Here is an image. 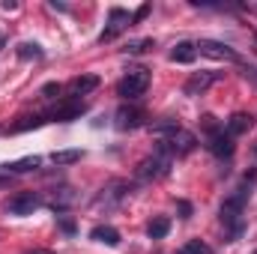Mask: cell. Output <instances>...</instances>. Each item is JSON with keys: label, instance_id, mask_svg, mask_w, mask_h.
Here are the masks:
<instances>
[{"label": "cell", "instance_id": "cell-1", "mask_svg": "<svg viewBox=\"0 0 257 254\" xmlns=\"http://www.w3.org/2000/svg\"><path fill=\"white\" fill-rule=\"evenodd\" d=\"M171 162H174V150H171V144L162 138L159 141V147L153 150V156H147L141 165H138V180H159V177H165L168 171H171Z\"/></svg>", "mask_w": 257, "mask_h": 254}, {"label": "cell", "instance_id": "cell-2", "mask_svg": "<svg viewBox=\"0 0 257 254\" xmlns=\"http://www.w3.org/2000/svg\"><path fill=\"white\" fill-rule=\"evenodd\" d=\"M245 197H248V191H245V186H239L230 197H224V203H221V224L230 230L233 239L242 233V209H245Z\"/></svg>", "mask_w": 257, "mask_h": 254}, {"label": "cell", "instance_id": "cell-3", "mask_svg": "<svg viewBox=\"0 0 257 254\" xmlns=\"http://www.w3.org/2000/svg\"><path fill=\"white\" fill-rule=\"evenodd\" d=\"M147 87H150V69L138 66V69H128V75L120 81L117 93H120L123 99H141V96L147 93Z\"/></svg>", "mask_w": 257, "mask_h": 254}, {"label": "cell", "instance_id": "cell-4", "mask_svg": "<svg viewBox=\"0 0 257 254\" xmlns=\"http://www.w3.org/2000/svg\"><path fill=\"white\" fill-rule=\"evenodd\" d=\"M39 203H42V197H39L36 191H18V194L6 203V212L24 218V215H33V209H39Z\"/></svg>", "mask_w": 257, "mask_h": 254}, {"label": "cell", "instance_id": "cell-5", "mask_svg": "<svg viewBox=\"0 0 257 254\" xmlns=\"http://www.w3.org/2000/svg\"><path fill=\"white\" fill-rule=\"evenodd\" d=\"M194 48H200V54H206V57H212V60H239V54L230 48V45H224V42H212V39H200Z\"/></svg>", "mask_w": 257, "mask_h": 254}, {"label": "cell", "instance_id": "cell-6", "mask_svg": "<svg viewBox=\"0 0 257 254\" xmlns=\"http://www.w3.org/2000/svg\"><path fill=\"white\" fill-rule=\"evenodd\" d=\"M168 144H171V150H174V156H186V153H192L194 147H197V138H194L192 132H186V129H180V132H174L171 138H165Z\"/></svg>", "mask_w": 257, "mask_h": 254}, {"label": "cell", "instance_id": "cell-7", "mask_svg": "<svg viewBox=\"0 0 257 254\" xmlns=\"http://www.w3.org/2000/svg\"><path fill=\"white\" fill-rule=\"evenodd\" d=\"M209 153L212 156H218V159H230L233 156V138L230 135H224V132H215V135H209Z\"/></svg>", "mask_w": 257, "mask_h": 254}, {"label": "cell", "instance_id": "cell-8", "mask_svg": "<svg viewBox=\"0 0 257 254\" xmlns=\"http://www.w3.org/2000/svg\"><path fill=\"white\" fill-rule=\"evenodd\" d=\"M117 129L120 132H128V129H138L141 123H144V114L138 111V108H128V105H123V108H117Z\"/></svg>", "mask_w": 257, "mask_h": 254}, {"label": "cell", "instance_id": "cell-9", "mask_svg": "<svg viewBox=\"0 0 257 254\" xmlns=\"http://www.w3.org/2000/svg\"><path fill=\"white\" fill-rule=\"evenodd\" d=\"M126 27H132V24H128V12L126 9H111V27L99 36V42H111V39H114L120 30H126Z\"/></svg>", "mask_w": 257, "mask_h": 254}, {"label": "cell", "instance_id": "cell-10", "mask_svg": "<svg viewBox=\"0 0 257 254\" xmlns=\"http://www.w3.org/2000/svg\"><path fill=\"white\" fill-rule=\"evenodd\" d=\"M84 114V102L81 99H72V102H63V105H57L54 111H51V117L54 120H60V123H69V120H78Z\"/></svg>", "mask_w": 257, "mask_h": 254}, {"label": "cell", "instance_id": "cell-11", "mask_svg": "<svg viewBox=\"0 0 257 254\" xmlns=\"http://www.w3.org/2000/svg\"><path fill=\"white\" fill-rule=\"evenodd\" d=\"M215 78H218L215 72H194L192 78L186 81V96H197V93H203Z\"/></svg>", "mask_w": 257, "mask_h": 254}, {"label": "cell", "instance_id": "cell-12", "mask_svg": "<svg viewBox=\"0 0 257 254\" xmlns=\"http://www.w3.org/2000/svg\"><path fill=\"white\" fill-rule=\"evenodd\" d=\"M90 239H96V242H105V245H120V230L117 227H111V224H99V227H93L90 230Z\"/></svg>", "mask_w": 257, "mask_h": 254}, {"label": "cell", "instance_id": "cell-13", "mask_svg": "<svg viewBox=\"0 0 257 254\" xmlns=\"http://www.w3.org/2000/svg\"><path fill=\"white\" fill-rule=\"evenodd\" d=\"M39 156H24V159H18V162H9L6 165V174L12 177V174H27V171H36L39 168Z\"/></svg>", "mask_w": 257, "mask_h": 254}, {"label": "cell", "instance_id": "cell-14", "mask_svg": "<svg viewBox=\"0 0 257 254\" xmlns=\"http://www.w3.org/2000/svg\"><path fill=\"white\" fill-rule=\"evenodd\" d=\"M194 57H197L194 42H177V48L171 51V60H174V63H192Z\"/></svg>", "mask_w": 257, "mask_h": 254}, {"label": "cell", "instance_id": "cell-15", "mask_svg": "<svg viewBox=\"0 0 257 254\" xmlns=\"http://www.w3.org/2000/svg\"><path fill=\"white\" fill-rule=\"evenodd\" d=\"M69 87H72V93H75V96H84V93H90V90H96V87H99V78H96V75H81V78H75Z\"/></svg>", "mask_w": 257, "mask_h": 254}, {"label": "cell", "instance_id": "cell-16", "mask_svg": "<svg viewBox=\"0 0 257 254\" xmlns=\"http://www.w3.org/2000/svg\"><path fill=\"white\" fill-rule=\"evenodd\" d=\"M251 129V117L248 114H233L230 120H227V135L233 138V135H245Z\"/></svg>", "mask_w": 257, "mask_h": 254}, {"label": "cell", "instance_id": "cell-17", "mask_svg": "<svg viewBox=\"0 0 257 254\" xmlns=\"http://www.w3.org/2000/svg\"><path fill=\"white\" fill-rule=\"evenodd\" d=\"M81 150H57L54 156H51V162L54 165H75V162H81Z\"/></svg>", "mask_w": 257, "mask_h": 254}, {"label": "cell", "instance_id": "cell-18", "mask_svg": "<svg viewBox=\"0 0 257 254\" xmlns=\"http://www.w3.org/2000/svg\"><path fill=\"white\" fill-rule=\"evenodd\" d=\"M42 54H45V51H42L36 42H21V45H18V57H21V60H42Z\"/></svg>", "mask_w": 257, "mask_h": 254}, {"label": "cell", "instance_id": "cell-19", "mask_svg": "<svg viewBox=\"0 0 257 254\" xmlns=\"http://www.w3.org/2000/svg\"><path fill=\"white\" fill-rule=\"evenodd\" d=\"M168 230H171V221L168 218H153L150 227H147L150 239H162V236H168Z\"/></svg>", "mask_w": 257, "mask_h": 254}, {"label": "cell", "instance_id": "cell-20", "mask_svg": "<svg viewBox=\"0 0 257 254\" xmlns=\"http://www.w3.org/2000/svg\"><path fill=\"white\" fill-rule=\"evenodd\" d=\"M126 186H123V183H114V186H111V189L105 191V194H102V197H99V203H108V206H114V203H117V200H120V197H123V194H126Z\"/></svg>", "mask_w": 257, "mask_h": 254}, {"label": "cell", "instance_id": "cell-21", "mask_svg": "<svg viewBox=\"0 0 257 254\" xmlns=\"http://www.w3.org/2000/svg\"><path fill=\"white\" fill-rule=\"evenodd\" d=\"M153 135H168V138H171V135H174V132H180V123H177V120H159V123H153Z\"/></svg>", "mask_w": 257, "mask_h": 254}, {"label": "cell", "instance_id": "cell-22", "mask_svg": "<svg viewBox=\"0 0 257 254\" xmlns=\"http://www.w3.org/2000/svg\"><path fill=\"white\" fill-rule=\"evenodd\" d=\"M180 254H212V248H209L206 242H200V239H189Z\"/></svg>", "mask_w": 257, "mask_h": 254}, {"label": "cell", "instance_id": "cell-23", "mask_svg": "<svg viewBox=\"0 0 257 254\" xmlns=\"http://www.w3.org/2000/svg\"><path fill=\"white\" fill-rule=\"evenodd\" d=\"M75 200V194H72V189H60L57 194H54V200H51V206L54 209H63V206H69Z\"/></svg>", "mask_w": 257, "mask_h": 254}, {"label": "cell", "instance_id": "cell-24", "mask_svg": "<svg viewBox=\"0 0 257 254\" xmlns=\"http://www.w3.org/2000/svg\"><path fill=\"white\" fill-rule=\"evenodd\" d=\"M147 48H153V39H141V42H132L126 51H128V54H141V51H147Z\"/></svg>", "mask_w": 257, "mask_h": 254}, {"label": "cell", "instance_id": "cell-25", "mask_svg": "<svg viewBox=\"0 0 257 254\" xmlns=\"http://www.w3.org/2000/svg\"><path fill=\"white\" fill-rule=\"evenodd\" d=\"M147 15H150V3H144V6H141V9L135 12V18H132V21H144Z\"/></svg>", "mask_w": 257, "mask_h": 254}, {"label": "cell", "instance_id": "cell-26", "mask_svg": "<svg viewBox=\"0 0 257 254\" xmlns=\"http://www.w3.org/2000/svg\"><path fill=\"white\" fill-rule=\"evenodd\" d=\"M177 206H180V212H183V218H189V215H192V203H189V200H180Z\"/></svg>", "mask_w": 257, "mask_h": 254}, {"label": "cell", "instance_id": "cell-27", "mask_svg": "<svg viewBox=\"0 0 257 254\" xmlns=\"http://www.w3.org/2000/svg\"><path fill=\"white\" fill-rule=\"evenodd\" d=\"M60 227H63L66 233H75V221H72V218H63V221H60Z\"/></svg>", "mask_w": 257, "mask_h": 254}, {"label": "cell", "instance_id": "cell-28", "mask_svg": "<svg viewBox=\"0 0 257 254\" xmlns=\"http://www.w3.org/2000/svg\"><path fill=\"white\" fill-rule=\"evenodd\" d=\"M42 93H45V96H54V93H60V84H45Z\"/></svg>", "mask_w": 257, "mask_h": 254}, {"label": "cell", "instance_id": "cell-29", "mask_svg": "<svg viewBox=\"0 0 257 254\" xmlns=\"http://www.w3.org/2000/svg\"><path fill=\"white\" fill-rule=\"evenodd\" d=\"M9 183H12V177H9V174H3V177H0V189H3V186H9Z\"/></svg>", "mask_w": 257, "mask_h": 254}, {"label": "cell", "instance_id": "cell-30", "mask_svg": "<svg viewBox=\"0 0 257 254\" xmlns=\"http://www.w3.org/2000/svg\"><path fill=\"white\" fill-rule=\"evenodd\" d=\"M27 254H51V251H42V248H36V251H27Z\"/></svg>", "mask_w": 257, "mask_h": 254}, {"label": "cell", "instance_id": "cell-31", "mask_svg": "<svg viewBox=\"0 0 257 254\" xmlns=\"http://www.w3.org/2000/svg\"><path fill=\"white\" fill-rule=\"evenodd\" d=\"M0 45H3V36H0Z\"/></svg>", "mask_w": 257, "mask_h": 254}]
</instances>
